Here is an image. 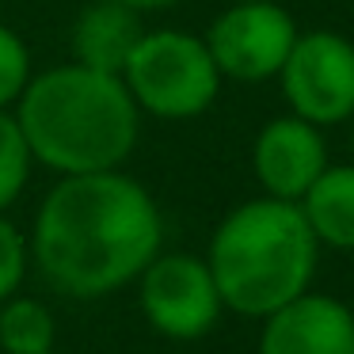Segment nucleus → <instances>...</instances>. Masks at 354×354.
<instances>
[{
    "mask_svg": "<svg viewBox=\"0 0 354 354\" xmlns=\"http://www.w3.org/2000/svg\"><path fill=\"white\" fill-rule=\"evenodd\" d=\"M111 4H122V8L138 12V16H145V12H164V8H176L179 0H111Z\"/></svg>",
    "mask_w": 354,
    "mask_h": 354,
    "instance_id": "obj_16",
    "label": "nucleus"
},
{
    "mask_svg": "<svg viewBox=\"0 0 354 354\" xmlns=\"http://www.w3.org/2000/svg\"><path fill=\"white\" fill-rule=\"evenodd\" d=\"M35 77V57L31 46L16 27L0 24V111H12L16 100L24 95L27 80Z\"/></svg>",
    "mask_w": 354,
    "mask_h": 354,
    "instance_id": "obj_14",
    "label": "nucleus"
},
{
    "mask_svg": "<svg viewBox=\"0 0 354 354\" xmlns=\"http://www.w3.org/2000/svg\"><path fill=\"white\" fill-rule=\"evenodd\" d=\"M57 343V324L50 305L16 293L0 305V351L4 354H50Z\"/></svg>",
    "mask_w": 354,
    "mask_h": 354,
    "instance_id": "obj_12",
    "label": "nucleus"
},
{
    "mask_svg": "<svg viewBox=\"0 0 354 354\" xmlns=\"http://www.w3.org/2000/svg\"><path fill=\"white\" fill-rule=\"evenodd\" d=\"M118 77L138 103L141 118L149 115L160 122H187L206 115L225 84L206 39L183 27H145Z\"/></svg>",
    "mask_w": 354,
    "mask_h": 354,
    "instance_id": "obj_4",
    "label": "nucleus"
},
{
    "mask_svg": "<svg viewBox=\"0 0 354 354\" xmlns=\"http://www.w3.org/2000/svg\"><path fill=\"white\" fill-rule=\"evenodd\" d=\"M328 168V145L320 126L297 115H278L263 122L252 145V171L263 194L282 202H301L305 191Z\"/></svg>",
    "mask_w": 354,
    "mask_h": 354,
    "instance_id": "obj_8",
    "label": "nucleus"
},
{
    "mask_svg": "<svg viewBox=\"0 0 354 354\" xmlns=\"http://www.w3.org/2000/svg\"><path fill=\"white\" fill-rule=\"evenodd\" d=\"M50 354H57V351H50Z\"/></svg>",
    "mask_w": 354,
    "mask_h": 354,
    "instance_id": "obj_19",
    "label": "nucleus"
},
{
    "mask_svg": "<svg viewBox=\"0 0 354 354\" xmlns=\"http://www.w3.org/2000/svg\"><path fill=\"white\" fill-rule=\"evenodd\" d=\"M229 4H252V0H229Z\"/></svg>",
    "mask_w": 354,
    "mask_h": 354,
    "instance_id": "obj_17",
    "label": "nucleus"
},
{
    "mask_svg": "<svg viewBox=\"0 0 354 354\" xmlns=\"http://www.w3.org/2000/svg\"><path fill=\"white\" fill-rule=\"evenodd\" d=\"M27 270H31V244H27V232L19 229L8 214H0V305L19 293Z\"/></svg>",
    "mask_w": 354,
    "mask_h": 354,
    "instance_id": "obj_15",
    "label": "nucleus"
},
{
    "mask_svg": "<svg viewBox=\"0 0 354 354\" xmlns=\"http://www.w3.org/2000/svg\"><path fill=\"white\" fill-rule=\"evenodd\" d=\"M259 354H354V313L331 293L305 290L263 316Z\"/></svg>",
    "mask_w": 354,
    "mask_h": 354,
    "instance_id": "obj_9",
    "label": "nucleus"
},
{
    "mask_svg": "<svg viewBox=\"0 0 354 354\" xmlns=\"http://www.w3.org/2000/svg\"><path fill=\"white\" fill-rule=\"evenodd\" d=\"M35 171V156L12 111H0V214H8L24 198Z\"/></svg>",
    "mask_w": 354,
    "mask_h": 354,
    "instance_id": "obj_13",
    "label": "nucleus"
},
{
    "mask_svg": "<svg viewBox=\"0 0 354 354\" xmlns=\"http://www.w3.org/2000/svg\"><path fill=\"white\" fill-rule=\"evenodd\" d=\"M31 267L73 301H100L138 282L164 248V217L141 179L115 171L57 176L35 209Z\"/></svg>",
    "mask_w": 354,
    "mask_h": 354,
    "instance_id": "obj_1",
    "label": "nucleus"
},
{
    "mask_svg": "<svg viewBox=\"0 0 354 354\" xmlns=\"http://www.w3.org/2000/svg\"><path fill=\"white\" fill-rule=\"evenodd\" d=\"M290 115L313 126L354 118V42L335 31H301L278 73Z\"/></svg>",
    "mask_w": 354,
    "mask_h": 354,
    "instance_id": "obj_6",
    "label": "nucleus"
},
{
    "mask_svg": "<svg viewBox=\"0 0 354 354\" xmlns=\"http://www.w3.org/2000/svg\"><path fill=\"white\" fill-rule=\"evenodd\" d=\"M297 35L301 31L293 16L278 0H252V4H229L225 12H217L202 39L225 80L259 84L282 73Z\"/></svg>",
    "mask_w": 354,
    "mask_h": 354,
    "instance_id": "obj_7",
    "label": "nucleus"
},
{
    "mask_svg": "<svg viewBox=\"0 0 354 354\" xmlns=\"http://www.w3.org/2000/svg\"><path fill=\"white\" fill-rule=\"evenodd\" d=\"M297 206L316 244L354 252V164H328Z\"/></svg>",
    "mask_w": 354,
    "mask_h": 354,
    "instance_id": "obj_11",
    "label": "nucleus"
},
{
    "mask_svg": "<svg viewBox=\"0 0 354 354\" xmlns=\"http://www.w3.org/2000/svg\"><path fill=\"white\" fill-rule=\"evenodd\" d=\"M351 149H354V130H351Z\"/></svg>",
    "mask_w": 354,
    "mask_h": 354,
    "instance_id": "obj_18",
    "label": "nucleus"
},
{
    "mask_svg": "<svg viewBox=\"0 0 354 354\" xmlns=\"http://www.w3.org/2000/svg\"><path fill=\"white\" fill-rule=\"evenodd\" d=\"M12 115L35 168L54 176L115 171L133 156L141 138V111L122 77L77 62L35 69Z\"/></svg>",
    "mask_w": 354,
    "mask_h": 354,
    "instance_id": "obj_2",
    "label": "nucleus"
},
{
    "mask_svg": "<svg viewBox=\"0 0 354 354\" xmlns=\"http://www.w3.org/2000/svg\"><path fill=\"white\" fill-rule=\"evenodd\" d=\"M141 35H145V24L138 12L111 4V0H88L69 27V62L118 77Z\"/></svg>",
    "mask_w": 354,
    "mask_h": 354,
    "instance_id": "obj_10",
    "label": "nucleus"
},
{
    "mask_svg": "<svg viewBox=\"0 0 354 354\" xmlns=\"http://www.w3.org/2000/svg\"><path fill=\"white\" fill-rule=\"evenodd\" d=\"M138 301L149 328L179 343L209 335L225 308L206 255L164 252V248L138 274Z\"/></svg>",
    "mask_w": 354,
    "mask_h": 354,
    "instance_id": "obj_5",
    "label": "nucleus"
},
{
    "mask_svg": "<svg viewBox=\"0 0 354 354\" xmlns=\"http://www.w3.org/2000/svg\"><path fill=\"white\" fill-rule=\"evenodd\" d=\"M316 252L320 244L297 202L263 194L221 217L209 236L206 263L221 305L263 320L308 290L316 274Z\"/></svg>",
    "mask_w": 354,
    "mask_h": 354,
    "instance_id": "obj_3",
    "label": "nucleus"
}]
</instances>
